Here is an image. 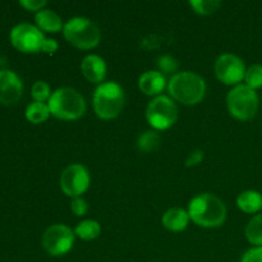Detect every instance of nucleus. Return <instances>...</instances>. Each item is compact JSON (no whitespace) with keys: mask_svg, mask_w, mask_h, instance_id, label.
<instances>
[{"mask_svg":"<svg viewBox=\"0 0 262 262\" xmlns=\"http://www.w3.org/2000/svg\"><path fill=\"white\" fill-rule=\"evenodd\" d=\"M168 90L176 101L183 105H196L204 99L206 83L193 72H179L170 78Z\"/></svg>","mask_w":262,"mask_h":262,"instance_id":"nucleus-2","label":"nucleus"},{"mask_svg":"<svg viewBox=\"0 0 262 262\" xmlns=\"http://www.w3.org/2000/svg\"><path fill=\"white\" fill-rule=\"evenodd\" d=\"M71 210L76 216H83L89 211V205L82 197H76L71 201Z\"/></svg>","mask_w":262,"mask_h":262,"instance_id":"nucleus-26","label":"nucleus"},{"mask_svg":"<svg viewBox=\"0 0 262 262\" xmlns=\"http://www.w3.org/2000/svg\"><path fill=\"white\" fill-rule=\"evenodd\" d=\"M10 43L17 50L26 54L40 53L42 49L45 36L42 31L31 23H19L10 31Z\"/></svg>","mask_w":262,"mask_h":262,"instance_id":"nucleus-8","label":"nucleus"},{"mask_svg":"<svg viewBox=\"0 0 262 262\" xmlns=\"http://www.w3.org/2000/svg\"><path fill=\"white\" fill-rule=\"evenodd\" d=\"M166 86V79L159 71H147L138 79V89L148 96H160Z\"/></svg>","mask_w":262,"mask_h":262,"instance_id":"nucleus-14","label":"nucleus"},{"mask_svg":"<svg viewBox=\"0 0 262 262\" xmlns=\"http://www.w3.org/2000/svg\"><path fill=\"white\" fill-rule=\"evenodd\" d=\"M101 233V227L96 220H83L79 224H77L74 229V234L83 241H94Z\"/></svg>","mask_w":262,"mask_h":262,"instance_id":"nucleus-19","label":"nucleus"},{"mask_svg":"<svg viewBox=\"0 0 262 262\" xmlns=\"http://www.w3.org/2000/svg\"><path fill=\"white\" fill-rule=\"evenodd\" d=\"M89 170L81 164H72L67 166L60 177V187L68 197H81L89 189Z\"/></svg>","mask_w":262,"mask_h":262,"instance_id":"nucleus-10","label":"nucleus"},{"mask_svg":"<svg viewBox=\"0 0 262 262\" xmlns=\"http://www.w3.org/2000/svg\"><path fill=\"white\" fill-rule=\"evenodd\" d=\"M23 83L18 74L10 69L0 71V104L14 105L22 97Z\"/></svg>","mask_w":262,"mask_h":262,"instance_id":"nucleus-12","label":"nucleus"},{"mask_svg":"<svg viewBox=\"0 0 262 262\" xmlns=\"http://www.w3.org/2000/svg\"><path fill=\"white\" fill-rule=\"evenodd\" d=\"M84 78L91 83H101L106 77V64L99 55H87L81 63Z\"/></svg>","mask_w":262,"mask_h":262,"instance_id":"nucleus-13","label":"nucleus"},{"mask_svg":"<svg viewBox=\"0 0 262 262\" xmlns=\"http://www.w3.org/2000/svg\"><path fill=\"white\" fill-rule=\"evenodd\" d=\"M189 222V215L186 210L173 207L163 215V225L170 232H182L187 228Z\"/></svg>","mask_w":262,"mask_h":262,"instance_id":"nucleus-15","label":"nucleus"},{"mask_svg":"<svg viewBox=\"0 0 262 262\" xmlns=\"http://www.w3.org/2000/svg\"><path fill=\"white\" fill-rule=\"evenodd\" d=\"M64 37L71 45L78 49H92L101 40V32L92 20L74 17L64 26Z\"/></svg>","mask_w":262,"mask_h":262,"instance_id":"nucleus-5","label":"nucleus"},{"mask_svg":"<svg viewBox=\"0 0 262 262\" xmlns=\"http://www.w3.org/2000/svg\"><path fill=\"white\" fill-rule=\"evenodd\" d=\"M35 20L36 26H37L41 31H45V32L55 33L59 32V31L63 28L61 18L51 9H42L40 10V12L36 13Z\"/></svg>","mask_w":262,"mask_h":262,"instance_id":"nucleus-16","label":"nucleus"},{"mask_svg":"<svg viewBox=\"0 0 262 262\" xmlns=\"http://www.w3.org/2000/svg\"><path fill=\"white\" fill-rule=\"evenodd\" d=\"M160 145V136L156 130H146L138 137L137 147L141 152H151L155 151Z\"/></svg>","mask_w":262,"mask_h":262,"instance_id":"nucleus-21","label":"nucleus"},{"mask_svg":"<svg viewBox=\"0 0 262 262\" xmlns=\"http://www.w3.org/2000/svg\"><path fill=\"white\" fill-rule=\"evenodd\" d=\"M58 48L59 45L55 40H53V38H45L41 51L45 54H50V55H53V54L58 50Z\"/></svg>","mask_w":262,"mask_h":262,"instance_id":"nucleus-30","label":"nucleus"},{"mask_svg":"<svg viewBox=\"0 0 262 262\" xmlns=\"http://www.w3.org/2000/svg\"><path fill=\"white\" fill-rule=\"evenodd\" d=\"M146 118L155 130L169 129L178 118L176 102L164 95L155 97L146 109Z\"/></svg>","mask_w":262,"mask_h":262,"instance_id":"nucleus-7","label":"nucleus"},{"mask_svg":"<svg viewBox=\"0 0 262 262\" xmlns=\"http://www.w3.org/2000/svg\"><path fill=\"white\" fill-rule=\"evenodd\" d=\"M50 114L61 120H76L86 113V101L77 90L60 87L51 94L48 101Z\"/></svg>","mask_w":262,"mask_h":262,"instance_id":"nucleus-3","label":"nucleus"},{"mask_svg":"<svg viewBox=\"0 0 262 262\" xmlns=\"http://www.w3.org/2000/svg\"><path fill=\"white\" fill-rule=\"evenodd\" d=\"M159 72L161 73H176L178 71V61L170 55H163L158 59Z\"/></svg>","mask_w":262,"mask_h":262,"instance_id":"nucleus-25","label":"nucleus"},{"mask_svg":"<svg viewBox=\"0 0 262 262\" xmlns=\"http://www.w3.org/2000/svg\"><path fill=\"white\" fill-rule=\"evenodd\" d=\"M237 205L246 214H256L262 210V194L257 191H245L238 196Z\"/></svg>","mask_w":262,"mask_h":262,"instance_id":"nucleus-17","label":"nucleus"},{"mask_svg":"<svg viewBox=\"0 0 262 262\" xmlns=\"http://www.w3.org/2000/svg\"><path fill=\"white\" fill-rule=\"evenodd\" d=\"M241 262H262V247H253L248 250L242 256Z\"/></svg>","mask_w":262,"mask_h":262,"instance_id":"nucleus-28","label":"nucleus"},{"mask_svg":"<svg viewBox=\"0 0 262 262\" xmlns=\"http://www.w3.org/2000/svg\"><path fill=\"white\" fill-rule=\"evenodd\" d=\"M51 94H53V92L50 91V86L43 81L35 82L32 89H31V95H32L33 100H35L36 102L49 101Z\"/></svg>","mask_w":262,"mask_h":262,"instance_id":"nucleus-24","label":"nucleus"},{"mask_svg":"<svg viewBox=\"0 0 262 262\" xmlns=\"http://www.w3.org/2000/svg\"><path fill=\"white\" fill-rule=\"evenodd\" d=\"M124 91L117 82L101 83L94 94V110L101 119H114L124 106Z\"/></svg>","mask_w":262,"mask_h":262,"instance_id":"nucleus-4","label":"nucleus"},{"mask_svg":"<svg viewBox=\"0 0 262 262\" xmlns=\"http://www.w3.org/2000/svg\"><path fill=\"white\" fill-rule=\"evenodd\" d=\"M227 105L232 117L239 120H250L256 117L260 99L255 90L246 84H238L228 94Z\"/></svg>","mask_w":262,"mask_h":262,"instance_id":"nucleus-6","label":"nucleus"},{"mask_svg":"<svg viewBox=\"0 0 262 262\" xmlns=\"http://www.w3.org/2000/svg\"><path fill=\"white\" fill-rule=\"evenodd\" d=\"M189 219L204 228H217L225 222L227 207L219 197L210 193L196 196L189 202Z\"/></svg>","mask_w":262,"mask_h":262,"instance_id":"nucleus-1","label":"nucleus"},{"mask_svg":"<svg viewBox=\"0 0 262 262\" xmlns=\"http://www.w3.org/2000/svg\"><path fill=\"white\" fill-rule=\"evenodd\" d=\"M245 82L246 86H248L252 90H257L262 87V66L260 64H255L251 66L250 68L246 71L245 74Z\"/></svg>","mask_w":262,"mask_h":262,"instance_id":"nucleus-23","label":"nucleus"},{"mask_svg":"<svg viewBox=\"0 0 262 262\" xmlns=\"http://www.w3.org/2000/svg\"><path fill=\"white\" fill-rule=\"evenodd\" d=\"M26 119L32 124H41L45 120H48L49 115H50V110H49L48 104L45 102H32L26 107Z\"/></svg>","mask_w":262,"mask_h":262,"instance_id":"nucleus-18","label":"nucleus"},{"mask_svg":"<svg viewBox=\"0 0 262 262\" xmlns=\"http://www.w3.org/2000/svg\"><path fill=\"white\" fill-rule=\"evenodd\" d=\"M191 7L196 13L201 15H209L216 12L222 3L219 0H191Z\"/></svg>","mask_w":262,"mask_h":262,"instance_id":"nucleus-22","label":"nucleus"},{"mask_svg":"<svg viewBox=\"0 0 262 262\" xmlns=\"http://www.w3.org/2000/svg\"><path fill=\"white\" fill-rule=\"evenodd\" d=\"M19 4L28 12H40L46 5L45 0H20Z\"/></svg>","mask_w":262,"mask_h":262,"instance_id":"nucleus-27","label":"nucleus"},{"mask_svg":"<svg viewBox=\"0 0 262 262\" xmlns=\"http://www.w3.org/2000/svg\"><path fill=\"white\" fill-rule=\"evenodd\" d=\"M74 233L64 224L50 225L42 235V247L53 257H60L72 250Z\"/></svg>","mask_w":262,"mask_h":262,"instance_id":"nucleus-9","label":"nucleus"},{"mask_svg":"<svg viewBox=\"0 0 262 262\" xmlns=\"http://www.w3.org/2000/svg\"><path fill=\"white\" fill-rule=\"evenodd\" d=\"M202 159H204V151L193 150L191 154H189L188 158H187L186 165L188 166V168L199 165V164L202 161Z\"/></svg>","mask_w":262,"mask_h":262,"instance_id":"nucleus-29","label":"nucleus"},{"mask_svg":"<svg viewBox=\"0 0 262 262\" xmlns=\"http://www.w3.org/2000/svg\"><path fill=\"white\" fill-rule=\"evenodd\" d=\"M245 233L248 242L262 247V214L256 215L248 222Z\"/></svg>","mask_w":262,"mask_h":262,"instance_id":"nucleus-20","label":"nucleus"},{"mask_svg":"<svg viewBox=\"0 0 262 262\" xmlns=\"http://www.w3.org/2000/svg\"><path fill=\"white\" fill-rule=\"evenodd\" d=\"M245 63L234 54H223L215 63V73L217 79L228 86H235L245 79Z\"/></svg>","mask_w":262,"mask_h":262,"instance_id":"nucleus-11","label":"nucleus"}]
</instances>
